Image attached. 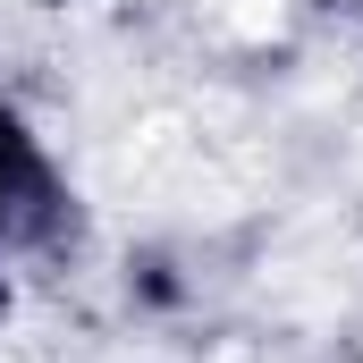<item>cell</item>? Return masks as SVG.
Masks as SVG:
<instances>
[{
	"mask_svg": "<svg viewBox=\"0 0 363 363\" xmlns=\"http://www.w3.org/2000/svg\"><path fill=\"white\" fill-rule=\"evenodd\" d=\"M0 363H17V355H0Z\"/></svg>",
	"mask_w": 363,
	"mask_h": 363,
	"instance_id": "cell-1",
	"label": "cell"
}]
</instances>
